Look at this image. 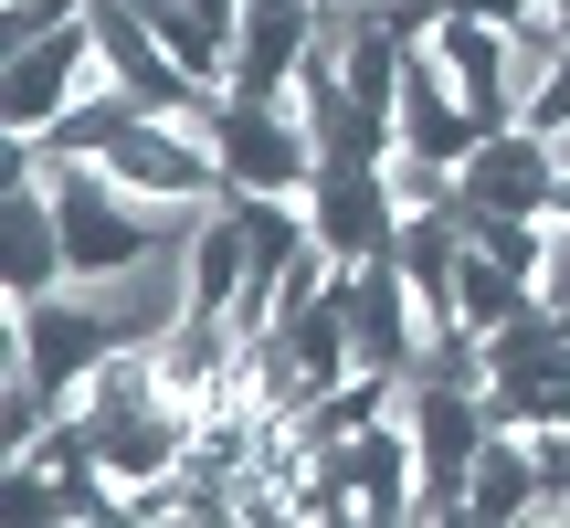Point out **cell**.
Here are the masks:
<instances>
[{
    "label": "cell",
    "mask_w": 570,
    "mask_h": 528,
    "mask_svg": "<svg viewBox=\"0 0 570 528\" xmlns=\"http://www.w3.org/2000/svg\"><path fill=\"white\" fill-rule=\"evenodd\" d=\"M560 21H570V0H560Z\"/></svg>",
    "instance_id": "obj_18"
},
{
    "label": "cell",
    "mask_w": 570,
    "mask_h": 528,
    "mask_svg": "<svg viewBox=\"0 0 570 528\" xmlns=\"http://www.w3.org/2000/svg\"><path fill=\"white\" fill-rule=\"evenodd\" d=\"M85 85H106V53H96V0H85V21H63V32L11 42V53H0V138H42V127H53L63 106L85 96Z\"/></svg>",
    "instance_id": "obj_1"
},
{
    "label": "cell",
    "mask_w": 570,
    "mask_h": 528,
    "mask_svg": "<svg viewBox=\"0 0 570 528\" xmlns=\"http://www.w3.org/2000/svg\"><path fill=\"white\" fill-rule=\"evenodd\" d=\"M202 223H212V212H202ZM85 306H96L127 349H159L169 327L202 306V296H190V233H159V244H148L138 264H117V275H85Z\"/></svg>",
    "instance_id": "obj_2"
},
{
    "label": "cell",
    "mask_w": 570,
    "mask_h": 528,
    "mask_svg": "<svg viewBox=\"0 0 570 528\" xmlns=\"http://www.w3.org/2000/svg\"><path fill=\"white\" fill-rule=\"evenodd\" d=\"M529 497H539V454H529V433H508V423H497L487 444H475L465 518H529Z\"/></svg>",
    "instance_id": "obj_10"
},
{
    "label": "cell",
    "mask_w": 570,
    "mask_h": 528,
    "mask_svg": "<svg viewBox=\"0 0 570 528\" xmlns=\"http://www.w3.org/2000/svg\"><path fill=\"white\" fill-rule=\"evenodd\" d=\"M518 127H539V138H550V127H570V53L550 63V85L529 96V117H518Z\"/></svg>",
    "instance_id": "obj_16"
},
{
    "label": "cell",
    "mask_w": 570,
    "mask_h": 528,
    "mask_svg": "<svg viewBox=\"0 0 570 528\" xmlns=\"http://www.w3.org/2000/svg\"><path fill=\"white\" fill-rule=\"evenodd\" d=\"M529 296H539V306H560V317H570V212H550V254H539Z\"/></svg>",
    "instance_id": "obj_14"
},
{
    "label": "cell",
    "mask_w": 570,
    "mask_h": 528,
    "mask_svg": "<svg viewBox=\"0 0 570 528\" xmlns=\"http://www.w3.org/2000/svg\"><path fill=\"white\" fill-rule=\"evenodd\" d=\"M306 212H317V244L338 254V264L391 254V233H402V202H391V180H381V169H317Z\"/></svg>",
    "instance_id": "obj_7"
},
{
    "label": "cell",
    "mask_w": 570,
    "mask_h": 528,
    "mask_svg": "<svg viewBox=\"0 0 570 528\" xmlns=\"http://www.w3.org/2000/svg\"><path fill=\"white\" fill-rule=\"evenodd\" d=\"M560 202V159L539 127H487L454 169V212H550Z\"/></svg>",
    "instance_id": "obj_4"
},
{
    "label": "cell",
    "mask_w": 570,
    "mask_h": 528,
    "mask_svg": "<svg viewBox=\"0 0 570 528\" xmlns=\"http://www.w3.org/2000/svg\"><path fill=\"white\" fill-rule=\"evenodd\" d=\"M317 21H327V0H244L233 11V85L223 96H285L296 63L317 53Z\"/></svg>",
    "instance_id": "obj_5"
},
{
    "label": "cell",
    "mask_w": 570,
    "mask_h": 528,
    "mask_svg": "<svg viewBox=\"0 0 570 528\" xmlns=\"http://www.w3.org/2000/svg\"><path fill=\"white\" fill-rule=\"evenodd\" d=\"M223 180L233 190H317V138H306V117L285 96H223Z\"/></svg>",
    "instance_id": "obj_3"
},
{
    "label": "cell",
    "mask_w": 570,
    "mask_h": 528,
    "mask_svg": "<svg viewBox=\"0 0 570 528\" xmlns=\"http://www.w3.org/2000/svg\"><path fill=\"white\" fill-rule=\"evenodd\" d=\"M381 180H391L402 212H444L454 202V159H423V148H402V138L381 148Z\"/></svg>",
    "instance_id": "obj_13"
},
{
    "label": "cell",
    "mask_w": 570,
    "mask_h": 528,
    "mask_svg": "<svg viewBox=\"0 0 570 528\" xmlns=\"http://www.w3.org/2000/svg\"><path fill=\"white\" fill-rule=\"evenodd\" d=\"M391 138H402V148H423V159H454V169H465V148L487 138V127H475V106L454 96V75H444V53H433V32H423V42L402 53V96H391Z\"/></svg>",
    "instance_id": "obj_6"
},
{
    "label": "cell",
    "mask_w": 570,
    "mask_h": 528,
    "mask_svg": "<svg viewBox=\"0 0 570 528\" xmlns=\"http://www.w3.org/2000/svg\"><path fill=\"white\" fill-rule=\"evenodd\" d=\"M338 476L360 487V518H412V487H423V444H412L402 412H381L370 433H338Z\"/></svg>",
    "instance_id": "obj_9"
},
{
    "label": "cell",
    "mask_w": 570,
    "mask_h": 528,
    "mask_svg": "<svg viewBox=\"0 0 570 528\" xmlns=\"http://www.w3.org/2000/svg\"><path fill=\"white\" fill-rule=\"evenodd\" d=\"M433 53H444L454 96L475 106V127H518V75H508V21H475V11H444V21H433Z\"/></svg>",
    "instance_id": "obj_8"
},
{
    "label": "cell",
    "mask_w": 570,
    "mask_h": 528,
    "mask_svg": "<svg viewBox=\"0 0 570 528\" xmlns=\"http://www.w3.org/2000/svg\"><path fill=\"white\" fill-rule=\"evenodd\" d=\"M327 11H348V21H402V32L423 42L433 21H444V0H327Z\"/></svg>",
    "instance_id": "obj_15"
},
{
    "label": "cell",
    "mask_w": 570,
    "mask_h": 528,
    "mask_svg": "<svg viewBox=\"0 0 570 528\" xmlns=\"http://www.w3.org/2000/svg\"><path fill=\"white\" fill-rule=\"evenodd\" d=\"M518 306H529V275H518V264H497V254L465 233V264H454V317H465V327H508Z\"/></svg>",
    "instance_id": "obj_11"
},
{
    "label": "cell",
    "mask_w": 570,
    "mask_h": 528,
    "mask_svg": "<svg viewBox=\"0 0 570 528\" xmlns=\"http://www.w3.org/2000/svg\"><path fill=\"white\" fill-rule=\"evenodd\" d=\"M244 275H254L244 223H233V202H212V223L190 233V296H202V306H233V296H244Z\"/></svg>",
    "instance_id": "obj_12"
},
{
    "label": "cell",
    "mask_w": 570,
    "mask_h": 528,
    "mask_svg": "<svg viewBox=\"0 0 570 528\" xmlns=\"http://www.w3.org/2000/svg\"><path fill=\"white\" fill-rule=\"evenodd\" d=\"M202 11H212V21H223V32H233V11H244V0H202Z\"/></svg>",
    "instance_id": "obj_17"
}]
</instances>
